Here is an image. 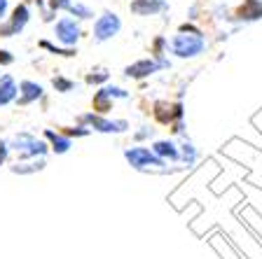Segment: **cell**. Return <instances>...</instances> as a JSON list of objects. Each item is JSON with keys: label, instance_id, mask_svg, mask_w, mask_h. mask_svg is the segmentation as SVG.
<instances>
[{"label": "cell", "instance_id": "14", "mask_svg": "<svg viewBox=\"0 0 262 259\" xmlns=\"http://www.w3.org/2000/svg\"><path fill=\"white\" fill-rule=\"evenodd\" d=\"M92 108L96 110V112H101V114H105V112H110V110H113V98L105 93V89H98V91L94 93Z\"/></svg>", "mask_w": 262, "mask_h": 259}, {"label": "cell", "instance_id": "4", "mask_svg": "<svg viewBox=\"0 0 262 259\" xmlns=\"http://www.w3.org/2000/svg\"><path fill=\"white\" fill-rule=\"evenodd\" d=\"M80 35H82L80 21L73 19V16H61L59 21L54 23V38L59 40L63 47L73 49L77 44V40H80Z\"/></svg>", "mask_w": 262, "mask_h": 259}, {"label": "cell", "instance_id": "8", "mask_svg": "<svg viewBox=\"0 0 262 259\" xmlns=\"http://www.w3.org/2000/svg\"><path fill=\"white\" fill-rule=\"evenodd\" d=\"M14 150L21 152L24 157H35V154H45L47 152V145L38 138H33L31 133H19L14 138Z\"/></svg>", "mask_w": 262, "mask_h": 259}, {"label": "cell", "instance_id": "13", "mask_svg": "<svg viewBox=\"0 0 262 259\" xmlns=\"http://www.w3.org/2000/svg\"><path fill=\"white\" fill-rule=\"evenodd\" d=\"M152 152L157 154L159 159H173V161L178 159V154H180L178 147H176L171 140H157L152 145Z\"/></svg>", "mask_w": 262, "mask_h": 259}, {"label": "cell", "instance_id": "9", "mask_svg": "<svg viewBox=\"0 0 262 259\" xmlns=\"http://www.w3.org/2000/svg\"><path fill=\"white\" fill-rule=\"evenodd\" d=\"M169 10L166 0H134L131 3V12L138 16H155Z\"/></svg>", "mask_w": 262, "mask_h": 259}, {"label": "cell", "instance_id": "11", "mask_svg": "<svg viewBox=\"0 0 262 259\" xmlns=\"http://www.w3.org/2000/svg\"><path fill=\"white\" fill-rule=\"evenodd\" d=\"M236 19L239 21H257V19H262V3L260 0H246L239 7V12H236Z\"/></svg>", "mask_w": 262, "mask_h": 259}, {"label": "cell", "instance_id": "12", "mask_svg": "<svg viewBox=\"0 0 262 259\" xmlns=\"http://www.w3.org/2000/svg\"><path fill=\"white\" fill-rule=\"evenodd\" d=\"M19 96V86H16L12 75H0V105H7Z\"/></svg>", "mask_w": 262, "mask_h": 259}, {"label": "cell", "instance_id": "25", "mask_svg": "<svg viewBox=\"0 0 262 259\" xmlns=\"http://www.w3.org/2000/svg\"><path fill=\"white\" fill-rule=\"evenodd\" d=\"M5 157H7V145L3 140H0V163L5 161Z\"/></svg>", "mask_w": 262, "mask_h": 259}, {"label": "cell", "instance_id": "19", "mask_svg": "<svg viewBox=\"0 0 262 259\" xmlns=\"http://www.w3.org/2000/svg\"><path fill=\"white\" fill-rule=\"evenodd\" d=\"M110 73L108 70H92L87 75V84H103V82H108Z\"/></svg>", "mask_w": 262, "mask_h": 259}, {"label": "cell", "instance_id": "21", "mask_svg": "<svg viewBox=\"0 0 262 259\" xmlns=\"http://www.w3.org/2000/svg\"><path fill=\"white\" fill-rule=\"evenodd\" d=\"M71 5H73V0H49V7H52V12L68 10Z\"/></svg>", "mask_w": 262, "mask_h": 259}, {"label": "cell", "instance_id": "17", "mask_svg": "<svg viewBox=\"0 0 262 259\" xmlns=\"http://www.w3.org/2000/svg\"><path fill=\"white\" fill-rule=\"evenodd\" d=\"M52 86H54L59 93H68V91H73L75 82H73V80H66V77H61V75H56L54 80H52Z\"/></svg>", "mask_w": 262, "mask_h": 259}, {"label": "cell", "instance_id": "3", "mask_svg": "<svg viewBox=\"0 0 262 259\" xmlns=\"http://www.w3.org/2000/svg\"><path fill=\"white\" fill-rule=\"evenodd\" d=\"M28 19H31V10L28 5H16L12 10V16H7L5 21H0V38H14L26 28Z\"/></svg>", "mask_w": 262, "mask_h": 259}, {"label": "cell", "instance_id": "18", "mask_svg": "<svg viewBox=\"0 0 262 259\" xmlns=\"http://www.w3.org/2000/svg\"><path fill=\"white\" fill-rule=\"evenodd\" d=\"M40 47L47 49V52H52V54H59V56H75L77 52L75 49H68V47H54V44H49V42H40Z\"/></svg>", "mask_w": 262, "mask_h": 259}, {"label": "cell", "instance_id": "15", "mask_svg": "<svg viewBox=\"0 0 262 259\" xmlns=\"http://www.w3.org/2000/svg\"><path fill=\"white\" fill-rule=\"evenodd\" d=\"M45 135L52 140V150H54V152H59V154L68 152V147H71V138H68V135L54 133V131H45Z\"/></svg>", "mask_w": 262, "mask_h": 259}, {"label": "cell", "instance_id": "24", "mask_svg": "<svg viewBox=\"0 0 262 259\" xmlns=\"http://www.w3.org/2000/svg\"><path fill=\"white\" fill-rule=\"evenodd\" d=\"M7 12H10V0H0V21L7 19Z\"/></svg>", "mask_w": 262, "mask_h": 259}, {"label": "cell", "instance_id": "16", "mask_svg": "<svg viewBox=\"0 0 262 259\" xmlns=\"http://www.w3.org/2000/svg\"><path fill=\"white\" fill-rule=\"evenodd\" d=\"M68 12H71V16H73V19H77V21L94 19V10L89 5H84V3H73V5L68 7Z\"/></svg>", "mask_w": 262, "mask_h": 259}, {"label": "cell", "instance_id": "10", "mask_svg": "<svg viewBox=\"0 0 262 259\" xmlns=\"http://www.w3.org/2000/svg\"><path fill=\"white\" fill-rule=\"evenodd\" d=\"M19 105H28V103H35L38 98H42V86L38 82H31V80H24L19 84Z\"/></svg>", "mask_w": 262, "mask_h": 259}, {"label": "cell", "instance_id": "1", "mask_svg": "<svg viewBox=\"0 0 262 259\" xmlns=\"http://www.w3.org/2000/svg\"><path fill=\"white\" fill-rule=\"evenodd\" d=\"M208 42L204 38L202 31H196L194 26H180V31L176 33L169 42L171 54L176 59H196L206 52Z\"/></svg>", "mask_w": 262, "mask_h": 259}, {"label": "cell", "instance_id": "7", "mask_svg": "<svg viewBox=\"0 0 262 259\" xmlns=\"http://www.w3.org/2000/svg\"><path fill=\"white\" fill-rule=\"evenodd\" d=\"M126 159H129V163L134 168H138V171H143V168H152V166H164V159H159L157 154H155L152 150H147V147H131V150H126L124 154Z\"/></svg>", "mask_w": 262, "mask_h": 259}, {"label": "cell", "instance_id": "2", "mask_svg": "<svg viewBox=\"0 0 262 259\" xmlns=\"http://www.w3.org/2000/svg\"><path fill=\"white\" fill-rule=\"evenodd\" d=\"M122 31V19L117 12H103L101 16H96L94 21V31H92V38L94 42H108L113 40L117 33Z\"/></svg>", "mask_w": 262, "mask_h": 259}, {"label": "cell", "instance_id": "22", "mask_svg": "<svg viewBox=\"0 0 262 259\" xmlns=\"http://www.w3.org/2000/svg\"><path fill=\"white\" fill-rule=\"evenodd\" d=\"M14 63V56H12V52H7V49H0V65H12Z\"/></svg>", "mask_w": 262, "mask_h": 259}, {"label": "cell", "instance_id": "20", "mask_svg": "<svg viewBox=\"0 0 262 259\" xmlns=\"http://www.w3.org/2000/svg\"><path fill=\"white\" fill-rule=\"evenodd\" d=\"M105 89V93H108L110 98H129V91L126 89H122V86H115V84H108V86H103Z\"/></svg>", "mask_w": 262, "mask_h": 259}, {"label": "cell", "instance_id": "6", "mask_svg": "<svg viewBox=\"0 0 262 259\" xmlns=\"http://www.w3.org/2000/svg\"><path fill=\"white\" fill-rule=\"evenodd\" d=\"M80 122H84V124H89L92 129L101 131V133H124L126 129H129V122L126 119H105L101 117V114H82Z\"/></svg>", "mask_w": 262, "mask_h": 259}, {"label": "cell", "instance_id": "5", "mask_svg": "<svg viewBox=\"0 0 262 259\" xmlns=\"http://www.w3.org/2000/svg\"><path fill=\"white\" fill-rule=\"evenodd\" d=\"M169 68V61L164 59H141L136 63H131L124 68V75L131 77V80H145V77L155 75V73Z\"/></svg>", "mask_w": 262, "mask_h": 259}, {"label": "cell", "instance_id": "23", "mask_svg": "<svg viewBox=\"0 0 262 259\" xmlns=\"http://www.w3.org/2000/svg\"><path fill=\"white\" fill-rule=\"evenodd\" d=\"M183 157H185V161H194V157H196V152H194V147L192 145H183Z\"/></svg>", "mask_w": 262, "mask_h": 259}]
</instances>
